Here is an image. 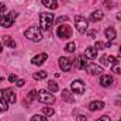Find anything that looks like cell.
Returning <instances> with one entry per match:
<instances>
[{
    "label": "cell",
    "instance_id": "1",
    "mask_svg": "<svg viewBox=\"0 0 121 121\" xmlns=\"http://www.w3.org/2000/svg\"><path fill=\"white\" fill-rule=\"evenodd\" d=\"M54 24V16L51 13H41L39 16V28L42 31H48Z\"/></svg>",
    "mask_w": 121,
    "mask_h": 121
},
{
    "label": "cell",
    "instance_id": "2",
    "mask_svg": "<svg viewBox=\"0 0 121 121\" xmlns=\"http://www.w3.org/2000/svg\"><path fill=\"white\" fill-rule=\"evenodd\" d=\"M16 18H17V13H16V11H10V13H7L6 16H1V17H0V26L4 27V28H10V27L14 24Z\"/></svg>",
    "mask_w": 121,
    "mask_h": 121
},
{
    "label": "cell",
    "instance_id": "3",
    "mask_svg": "<svg viewBox=\"0 0 121 121\" xmlns=\"http://www.w3.org/2000/svg\"><path fill=\"white\" fill-rule=\"evenodd\" d=\"M24 35H26V38H28L30 41H34V42H39L42 39V34L38 27H30L28 30H26Z\"/></svg>",
    "mask_w": 121,
    "mask_h": 121
},
{
    "label": "cell",
    "instance_id": "4",
    "mask_svg": "<svg viewBox=\"0 0 121 121\" xmlns=\"http://www.w3.org/2000/svg\"><path fill=\"white\" fill-rule=\"evenodd\" d=\"M37 99H38V101H41V103H44V104H52V103L55 101L54 94H51L49 90H38Z\"/></svg>",
    "mask_w": 121,
    "mask_h": 121
},
{
    "label": "cell",
    "instance_id": "5",
    "mask_svg": "<svg viewBox=\"0 0 121 121\" xmlns=\"http://www.w3.org/2000/svg\"><path fill=\"white\" fill-rule=\"evenodd\" d=\"M72 34H73L72 27L68 26V24H59V27L56 28V35L60 39H69L72 37Z\"/></svg>",
    "mask_w": 121,
    "mask_h": 121
},
{
    "label": "cell",
    "instance_id": "6",
    "mask_svg": "<svg viewBox=\"0 0 121 121\" xmlns=\"http://www.w3.org/2000/svg\"><path fill=\"white\" fill-rule=\"evenodd\" d=\"M87 24H89V21H87V18H85L83 16H76V17H75V26H76V28H78V31H79L80 34H85V32H86Z\"/></svg>",
    "mask_w": 121,
    "mask_h": 121
},
{
    "label": "cell",
    "instance_id": "7",
    "mask_svg": "<svg viewBox=\"0 0 121 121\" xmlns=\"http://www.w3.org/2000/svg\"><path fill=\"white\" fill-rule=\"evenodd\" d=\"M70 89H72L73 93H76V94H83L86 87H85V83L82 80H73L70 83Z\"/></svg>",
    "mask_w": 121,
    "mask_h": 121
},
{
    "label": "cell",
    "instance_id": "8",
    "mask_svg": "<svg viewBox=\"0 0 121 121\" xmlns=\"http://www.w3.org/2000/svg\"><path fill=\"white\" fill-rule=\"evenodd\" d=\"M58 63H59V68L63 72H69V70L72 69V65H73L72 59H69V58H66V56H60Z\"/></svg>",
    "mask_w": 121,
    "mask_h": 121
},
{
    "label": "cell",
    "instance_id": "9",
    "mask_svg": "<svg viewBox=\"0 0 121 121\" xmlns=\"http://www.w3.org/2000/svg\"><path fill=\"white\" fill-rule=\"evenodd\" d=\"M87 72L90 73V75H100L101 72H103V66H100V65H97V63H90V65H87Z\"/></svg>",
    "mask_w": 121,
    "mask_h": 121
},
{
    "label": "cell",
    "instance_id": "10",
    "mask_svg": "<svg viewBox=\"0 0 121 121\" xmlns=\"http://www.w3.org/2000/svg\"><path fill=\"white\" fill-rule=\"evenodd\" d=\"M47 59H48V55H47V54H38L37 56H34V58L31 59V63L35 65V66H39V65H42Z\"/></svg>",
    "mask_w": 121,
    "mask_h": 121
},
{
    "label": "cell",
    "instance_id": "11",
    "mask_svg": "<svg viewBox=\"0 0 121 121\" xmlns=\"http://www.w3.org/2000/svg\"><path fill=\"white\" fill-rule=\"evenodd\" d=\"M104 107V103L101 100H96V101H90L89 103V110L90 111H99V110H103Z\"/></svg>",
    "mask_w": 121,
    "mask_h": 121
},
{
    "label": "cell",
    "instance_id": "12",
    "mask_svg": "<svg viewBox=\"0 0 121 121\" xmlns=\"http://www.w3.org/2000/svg\"><path fill=\"white\" fill-rule=\"evenodd\" d=\"M9 110V101L4 96V91L0 90V111H7Z\"/></svg>",
    "mask_w": 121,
    "mask_h": 121
},
{
    "label": "cell",
    "instance_id": "13",
    "mask_svg": "<svg viewBox=\"0 0 121 121\" xmlns=\"http://www.w3.org/2000/svg\"><path fill=\"white\" fill-rule=\"evenodd\" d=\"M111 70L117 75H121V56H117L111 63Z\"/></svg>",
    "mask_w": 121,
    "mask_h": 121
},
{
    "label": "cell",
    "instance_id": "14",
    "mask_svg": "<svg viewBox=\"0 0 121 121\" xmlns=\"http://www.w3.org/2000/svg\"><path fill=\"white\" fill-rule=\"evenodd\" d=\"M113 82H114V80H113V76H110V75H103V76L100 78V85H101L103 87L111 86Z\"/></svg>",
    "mask_w": 121,
    "mask_h": 121
},
{
    "label": "cell",
    "instance_id": "15",
    "mask_svg": "<svg viewBox=\"0 0 121 121\" xmlns=\"http://www.w3.org/2000/svg\"><path fill=\"white\" fill-rule=\"evenodd\" d=\"M3 91H4V96H6L7 101H9V103H11V104H14L17 99H16V94H14L13 89H10V87H9V89H4Z\"/></svg>",
    "mask_w": 121,
    "mask_h": 121
},
{
    "label": "cell",
    "instance_id": "16",
    "mask_svg": "<svg viewBox=\"0 0 121 121\" xmlns=\"http://www.w3.org/2000/svg\"><path fill=\"white\" fill-rule=\"evenodd\" d=\"M85 56L87 58V59H96V56H97V49L94 48V47H87L86 48V51H85Z\"/></svg>",
    "mask_w": 121,
    "mask_h": 121
},
{
    "label": "cell",
    "instance_id": "17",
    "mask_svg": "<svg viewBox=\"0 0 121 121\" xmlns=\"http://www.w3.org/2000/svg\"><path fill=\"white\" fill-rule=\"evenodd\" d=\"M104 35H106V38L108 41H113L117 37V32H116V30L113 27H108V28H106V31H104Z\"/></svg>",
    "mask_w": 121,
    "mask_h": 121
},
{
    "label": "cell",
    "instance_id": "18",
    "mask_svg": "<svg viewBox=\"0 0 121 121\" xmlns=\"http://www.w3.org/2000/svg\"><path fill=\"white\" fill-rule=\"evenodd\" d=\"M42 4L48 7L49 10H56L58 9V1L56 0H42Z\"/></svg>",
    "mask_w": 121,
    "mask_h": 121
},
{
    "label": "cell",
    "instance_id": "19",
    "mask_svg": "<svg viewBox=\"0 0 121 121\" xmlns=\"http://www.w3.org/2000/svg\"><path fill=\"white\" fill-rule=\"evenodd\" d=\"M60 97L65 100V101H68V103H75V99H73V96L70 94V91L69 90H62V94H60Z\"/></svg>",
    "mask_w": 121,
    "mask_h": 121
},
{
    "label": "cell",
    "instance_id": "20",
    "mask_svg": "<svg viewBox=\"0 0 121 121\" xmlns=\"http://www.w3.org/2000/svg\"><path fill=\"white\" fill-rule=\"evenodd\" d=\"M3 42H4V45L9 47V48H16V42L13 41V38H11L10 35H4V37H3Z\"/></svg>",
    "mask_w": 121,
    "mask_h": 121
},
{
    "label": "cell",
    "instance_id": "21",
    "mask_svg": "<svg viewBox=\"0 0 121 121\" xmlns=\"http://www.w3.org/2000/svg\"><path fill=\"white\" fill-rule=\"evenodd\" d=\"M101 18H103V11H101V10H96V11H93V13H91L90 20L93 21V23H96V21H100Z\"/></svg>",
    "mask_w": 121,
    "mask_h": 121
},
{
    "label": "cell",
    "instance_id": "22",
    "mask_svg": "<svg viewBox=\"0 0 121 121\" xmlns=\"http://www.w3.org/2000/svg\"><path fill=\"white\" fill-rule=\"evenodd\" d=\"M47 76H48V73L45 72V70H39V72H37V73H34V79L35 80H42V79H47Z\"/></svg>",
    "mask_w": 121,
    "mask_h": 121
},
{
    "label": "cell",
    "instance_id": "23",
    "mask_svg": "<svg viewBox=\"0 0 121 121\" xmlns=\"http://www.w3.org/2000/svg\"><path fill=\"white\" fill-rule=\"evenodd\" d=\"M48 90L51 91V93H56V91L59 90V86L56 85V82L49 80V82H48Z\"/></svg>",
    "mask_w": 121,
    "mask_h": 121
},
{
    "label": "cell",
    "instance_id": "24",
    "mask_svg": "<svg viewBox=\"0 0 121 121\" xmlns=\"http://www.w3.org/2000/svg\"><path fill=\"white\" fill-rule=\"evenodd\" d=\"M79 68L80 69H86L87 68V58L85 55H80L79 56Z\"/></svg>",
    "mask_w": 121,
    "mask_h": 121
},
{
    "label": "cell",
    "instance_id": "25",
    "mask_svg": "<svg viewBox=\"0 0 121 121\" xmlns=\"http://www.w3.org/2000/svg\"><path fill=\"white\" fill-rule=\"evenodd\" d=\"M110 47V42H101V41H97L96 44H94V48L96 49H106V48H108Z\"/></svg>",
    "mask_w": 121,
    "mask_h": 121
},
{
    "label": "cell",
    "instance_id": "26",
    "mask_svg": "<svg viewBox=\"0 0 121 121\" xmlns=\"http://www.w3.org/2000/svg\"><path fill=\"white\" fill-rule=\"evenodd\" d=\"M75 49H76V44L75 42H69V44L65 45V51L66 52H75Z\"/></svg>",
    "mask_w": 121,
    "mask_h": 121
},
{
    "label": "cell",
    "instance_id": "27",
    "mask_svg": "<svg viewBox=\"0 0 121 121\" xmlns=\"http://www.w3.org/2000/svg\"><path fill=\"white\" fill-rule=\"evenodd\" d=\"M42 113H44L47 117H51V116H54V114H55V110H54V108H51V107H44V108H42Z\"/></svg>",
    "mask_w": 121,
    "mask_h": 121
},
{
    "label": "cell",
    "instance_id": "28",
    "mask_svg": "<svg viewBox=\"0 0 121 121\" xmlns=\"http://www.w3.org/2000/svg\"><path fill=\"white\" fill-rule=\"evenodd\" d=\"M31 121H48V120H47V117H44L41 114H34L31 117Z\"/></svg>",
    "mask_w": 121,
    "mask_h": 121
},
{
    "label": "cell",
    "instance_id": "29",
    "mask_svg": "<svg viewBox=\"0 0 121 121\" xmlns=\"http://www.w3.org/2000/svg\"><path fill=\"white\" fill-rule=\"evenodd\" d=\"M100 62H101L103 66H107V65H108V55H103V56L100 58Z\"/></svg>",
    "mask_w": 121,
    "mask_h": 121
},
{
    "label": "cell",
    "instance_id": "30",
    "mask_svg": "<svg viewBox=\"0 0 121 121\" xmlns=\"http://www.w3.org/2000/svg\"><path fill=\"white\" fill-rule=\"evenodd\" d=\"M37 99V90H31L30 94H28V101H32Z\"/></svg>",
    "mask_w": 121,
    "mask_h": 121
},
{
    "label": "cell",
    "instance_id": "31",
    "mask_svg": "<svg viewBox=\"0 0 121 121\" xmlns=\"http://www.w3.org/2000/svg\"><path fill=\"white\" fill-rule=\"evenodd\" d=\"M24 83H26V82H24L23 79H17V82H16L17 87H23V86H24Z\"/></svg>",
    "mask_w": 121,
    "mask_h": 121
},
{
    "label": "cell",
    "instance_id": "32",
    "mask_svg": "<svg viewBox=\"0 0 121 121\" xmlns=\"http://www.w3.org/2000/svg\"><path fill=\"white\" fill-rule=\"evenodd\" d=\"M9 80H10L11 83H14V82H17V76H16V75H10V76H9Z\"/></svg>",
    "mask_w": 121,
    "mask_h": 121
},
{
    "label": "cell",
    "instance_id": "33",
    "mask_svg": "<svg viewBox=\"0 0 121 121\" xmlns=\"http://www.w3.org/2000/svg\"><path fill=\"white\" fill-rule=\"evenodd\" d=\"M97 121H111V118H110L108 116H103V117H100Z\"/></svg>",
    "mask_w": 121,
    "mask_h": 121
},
{
    "label": "cell",
    "instance_id": "34",
    "mask_svg": "<svg viewBox=\"0 0 121 121\" xmlns=\"http://www.w3.org/2000/svg\"><path fill=\"white\" fill-rule=\"evenodd\" d=\"M114 103H116V106H118V107H121V96H118L116 100H114Z\"/></svg>",
    "mask_w": 121,
    "mask_h": 121
},
{
    "label": "cell",
    "instance_id": "35",
    "mask_svg": "<svg viewBox=\"0 0 121 121\" xmlns=\"http://www.w3.org/2000/svg\"><path fill=\"white\" fill-rule=\"evenodd\" d=\"M86 120H87L86 116H78V118H76V121H86Z\"/></svg>",
    "mask_w": 121,
    "mask_h": 121
},
{
    "label": "cell",
    "instance_id": "36",
    "mask_svg": "<svg viewBox=\"0 0 121 121\" xmlns=\"http://www.w3.org/2000/svg\"><path fill=\"white\" fill-rule=\"evenodd\" d=\"M66 20H68V17H66V16H63V17H59V18H58V20H56V23H62V21H66Z\"/></svg>",
    "mask_w": 121,
    "mask_h": 121
},
{
    "label": "cell",
    "instance_id": "37",
    "mask_svg": "<svg viewBox=\"0 0 121 121\" xmlns=\"http://www.w3.org/2000/svg\"><path fill=\"white\" fill-rule=\"evenodd\" d=\"M4 11H6V4L0 3V13H4Z\"/></svg>",
    "mask_w": 121,
    "mask_h": 121
},
{
    "label": "cell",
    "instance_id": "38",
    "mask_svg": "<svg viewBox=\"0 0 121 121\" xmlns=\"http://www.w3.org/2000/svg\"><path fill=\"white\" fill-rule=\"evenodd\" d=\"M89 37H90V38H93V37H96V31H94V30L89 31Z\"/></svg>",
    "mask_w": 121,
    "mask_h": 121
},
{
    "label": "cell",
    "instance_id": "39",
    "mask_svg": "<svg viewBox=\"0 0 121 121\" xmlns=\"http://www.w3.org/2000/svg\"><path fill=\"white\" fill-rule=\"evenodd\" d=\"M117 20H120V21H121V13H118V14H117Z\"/></svg>",
    "mask_w": 121,
    "mask_h": 121
},
{
    "label": "cell",
    "instance_id": "40",
    "mask_svg": "<svg viewBox=\"0 0 121 121\" xmlns=\"http://www.w3.org/2000/svg\"><path fill=\"white\" fill-rule=\"evenodd\" d=\"M3 51V45H1V42H0V52Z\"/></svg>",
    "mask_w": 121,
    "mask_h": 121
},
{
    "label": "cell",
    "instance_id": "41",
    "mask_svg": "<svg viewBox=\"0 0 121 121\" xmlns=\"http://www.w3.org/2000/svg\"><path fill=\"white\" fill-rule=\"evenodd\" d=\"M104 1H110V0H104Z\"/></svg>",
    "mask_w": 121,
    "mask_h": 121
},
{
    "label": "cell",
    "instance_id": "42",
    "mask_svg": "<svg viewBox=\"0 0 121 121\" xmlns=\"http://www.w3.org/2000/svg\"><path fill=\"white\" fill-rule=\"evenodd\" d=\"M120 52H121V47H120Z\"/></svg>",
    "mask_w": 121,
    "mask_h": 121
},
{
    "label": "cell",
    "instance_id": "43",
    "mask_svg": "<svg viewBox=\"0 0 121 121\" xmlns=\"http://www.w3.org/2000/svg\"><path fill=\"white\" fill-rule=\"evenodd\" d=\"M0 80H1V78H0Z\"/></svg>",
    "mask_w": 121,
    "mask_h": 121
},
{
    "label": "cell",
    "instance_id": "44",
    "mask_svg": "<svg viewBox=\"0 0 121 121\" xmlns=\"http://www.w3.org/2000/svg\"><path fill=\"white\" fill-rule=\"evenodd\" d=\"M120 121H121V118H120Z\"/></svg>",
    "mask_w": 121,
    "mask_h": 121
}]
</instances>
